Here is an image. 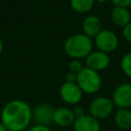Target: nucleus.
Listing matches in <instances>:
<instances>
[{"label": "nucleus", "mask_w": 131, "mask_h": 131, "mask_svg": "<svg viewBox=\"0 0 131 131\" xmlns=\"http://www.w3.org/2000/svg\"><path fill=\"white\" fill-rule=\"evenodd\" d=\"M0 120L8 131H24L33 121V110L25 100L12 99L3 106Z\"/></svg>", "instance_id": "1"}, {"label": "nucleus", "mask_w": 131, "mask_h": 131, "mask_svg": "<svg viewBox=\"0 0 131 131\" xmlns=\"http://www.w3.org/2000/svg\"><path fill=\"white\" fill-rule=\"evenodd\" d=\"M93 40L83 33L70 36L63 43V50L72 59L86 58L93 51Z\"/></svg>", "instance_id": "2"}, {"label": "nucleus", "mask_w": 131, "mask_h": 131, "mask_svg": "<svg viewBox=\"0 0 131 131\" xmlns=\"http://www.w3.org/2000/svg\"><path fill=\"white\" fill-rule=\"evenodd\" d=\"M77 85L85 94H94L98 92L102 85L101 76L98 72L84 67L78 74L76 79Z\"/></svg>", "instance_id": "3"}, {"label": "nucleus", "mask_w": 131, "mask_h": 131, "mask_svg": "<svg viewBox=\"0 0 131 131\" xmlns=\"http://www.w3.org/2000/svg\"><path fill=\"white\" fill-rule=\"evenodd\" d=\"M115 110L112 98L106 96H97L89 104V114L98 121L108 118Z\"/></svg>", "instance_id": "4"}, {"label": "nucleus", "mask_w": 131, "mask_h": 131, "mask_svg": "<svg viewBox=\"0 0 131 131\" xmlns=\"http://www.w3.org/2000/svg\"><path fill=\"white\" fill-rule=\"evenodd\" d=\"M93 44L97 50L108 54L110 52H113L118 48L119 38L114 31L102 29L93 38Z\"/></svg>", "instance_id": "5"}, {"label": "nucleus", "mask_w": 131, "mask_h": 131, "mask_svg": "<svg viewBox=\"0 0 131 131\" xmlns=\"http://www.w3.org/2000/svg\"><path fill=\"white\" fill-rule=\"evenodd\" d=\"M112 100L118 108H131V83L119 84L113 91Z\"/></svg>", "instance_id": "6"}, {"label": "nucleus", "mask_w": 131, "mask_h": 131, "mask_svg": "<svg viewBox=\"0 0 131 131\" xmlns=\"http://www.w3.org/2000/svg\"><path fill=\"white\" fill-rule=\"evenodd\" d=\"M59 96L63 102L71 105L79 104L83 97V92L77 83L63 82L59 88Z\"/></svg>", "instance_id": "7"}, {"label": "nucleus", "mask_w": 131, "mask_h": 131, "mask_svg": "<svg viewBox=\"0 0 131 131\" xmlns=\"http://www.w3.org/2000/svg\"><path fill=\"white\" fill-rule=\"evenodd\" d=\"M111 63V57L107 53L96 50L92 51L85 58V67L94 70L96 72H101L105 70Z\"/></svg>", "instance_id": "8"}, {"label": "nucleus", "mask_w": 131, "mask_h": 131, "mask_svg": "<svg viewBox=\"0 0 131 131\" xmlns=\"http://www.w3.org/2000/svg\"><path fill=\"white\" fill-rule=\"evenodd\" d=\"M54 108L48 103H40L33 110V120L36 125L49 126L53 123Z\"/></svg>", "instance_id": "9"}, {"label": "nucleus", "mask_w": 131, "mask_h": 131, "mask_svg": "<svg viewBox=\"0 0 131 131\" xmlns=\"http://www.w3.org/2000/svg\"><path fill=\"white\" fill-rule=\"evenodd\" d=\"M74 131H100V123L90 114L76 118L73 124Z\"/></svg>", "instance_id": "10"}, {"label": "nucleus", "mask_w": 131, "mask_h": 131, "mask_svg": "<svg viewBox=\"0 0 131 131\" xmlns=\"http://www.w3.org/2000/svg\"><path fill=\"white\" fill-rule=\"evenodd\" d=\"M82 30H83L84 35L93 39L102 30V24H101L100 18L97 15H94V14L87 15L83 19Z\"/></svg>", "instance_id": "11"}, {"label": "nucleus", "mask_w": 131, "mask_h": 131, "mask_svg": "<svg viewBox=\"0 0 131 131\" xmlns=\"http://www.w3.org/2000/svg\"><path fill=\"white\" fill-rule=\"evenodd\" d=\"M76 118L73 114V111L67 106H60L54 108L53 113V123L59 127H69L73 126Z\"/></svg>", "instance_id": "12"}, {"label": "nucleus", "mask_w": 131, "mask_h": 131, "mask_svg": "<svg viewBox=\"0 0 131 131\" xmlns=\"http://www.w3.org/2000/svg\"><path fill=\"white\" fill-rule=\"evenodd\" d=\"M111 20L117 27L124 28L131 21V14L126 7L114 6L111 11Z\"/></svg>", "instance_id": "13"}, {"label": "nucleus", "mask_w": 131, "mask_h": 131, "mask_svg": "<svg viewBox=\"0 0 131 131\" xmlns=\"http://www.w3.org/2000/svg\"><path fill=\"white\" fill-rule=\"evenodd\" d=\"M114 121L119 129L123 131H129L131 129V110L117 108L115 112Z\"/></svg>", "instance_id": "14"}, {"label": "nucleus", "mask_w": 131, "mask_h": 131, "mask_svg": "<svg viewBox=\"0 0 131 131\" xmlns=\"http://www.w3.org/2000/svg\"><path fill=\"white\" fill-rule=\"evenodd\" d=\"M95 0H70L71 8L77 13H88L92 10Z\"/></svg>", "instance_id": "15"}, {"label": "nucleus", "mask_w": 131, "mask_h": 131, "mask_svg": "<svg viewBox=\"0 0 131 131\" xmlns=\"http://www.w3.org/2000/svg\"><path fill=\"white\" fill-rule=\"evenodd\" d=\"M120 67L125 76L131 79V51L125 53L120 61Z\"/></svg>", "instance_id": "16"}, {"label": "nucleus", "mask_w": 131, "mask_h": 131, "mask_svg": "<svg viewBox=\"0 0 131 131\" xmlns=\"http://www.w3.org/2000/svg\"><path fill=\"white\" fill-rule=\"evenodd\" d=\"M84 68L81 59H72L69 63V71L73 72L75 74H78L82 69Z\"/></svg>", "instance_id": "17"}, {"label": "nucleus", "mask_w": 131, "mask_h": 131, "mask_svg": "<svg viewBox=\"0 0 131 131\" xmlns=\"http://www.w3.org/2000/svg\"><path fill=\"white\" fill-rule=\"evenodd\" d=\"M122 34H123V37L126 41H128L129 43H131V21L125 26L123 28V31H122Z\"/></svg>", "instance_id": "18"}, {"label": "nucleus", "mask_w": 131, "mask_h": 131, "mask_svg": "<svg viewBox=\"0 0 131 131\" xmlns=\"http://www.w3.org/2000/svg\"><path fill=\"white\" fill-rule=\"evenodd\" d=\"M72 111H73V114H74L75 118H79V117H81V116H83V115L86 114L84 107L82 105H79V104L74 105V107L72 108Z\"/></svg>", "instance_id": "19"}, {"label": "nucleus", "mask_w": 131, "mask_h": 131, "mask_svg": "<svg viewBox=\"0 0 131 131\" xmlns=\"http://www.w3.org/2000/svg\"><path fill=\"white\" fill-rule=\"evenodd\" d=\"M114 6H120V7H130L131 6V0H111Z\"/></svg>", "instance_id": "20"}, {"label": "nucleus", "mask_w": 131, "mask_h": 131, "mask_svg": "<svg viewBox=\"0 0 131 131\" xmlns=\"http://www.w3.org/2000/svg\"><path fill=\"white\" fill-rule=\"evenodd\" d=\"M28 131H53L49 126H42V125H34Z\"/></svg>", "instance_id": "21"}, {"label": "nucleus", "mask_w": 131, "mask_h": 131, "mask_svg": "<svg viewBox=\"0 0 131 131\" xmlns=\"http://www.w3.org/2000/svg\"><path fill=\"white\" fill-rule=\"evenodd\" d=\"M77 79V74L73 73V72H68L64 76V82H69V83H75Z\"/></svg>", "instance_id": "22"}, {"label": "nucleus", "mask_w": 131, "mask_h": 131, "mask_svg": "<svg viewBox=\"0 0 131 131\" xmlns=\"http://www.w3.org/2000/svg\"><path fill=\"white\" fill-rule=\"evenodd\" d=\"M0 131H8V130H7V128H6V127H5L1 122H0Z\"/></svg>", "instance_id": "23"}, {"label": "nucleus", "mask_w": 131, "mask_h": 131, "mask_svg": "<svg viewBox=\"0 0 131 131\" xmlns=\"http://www.w3.org/2000/svg\"><path fill=\"white\" fill-rule=\"evenodd\" d=\"M3 41H2V39L0 38V54L2 53V51H3Z\"/></svg>", "instance_id": "24"}, {"label": "nucleus", "mask_w": 131, "mask_h": 131, "mask_svg": "<svg viewBox=\"0 0 131 131\" xmlns=\"http://www.w3.org/2000/svg\"><path fill=\"white\" fill-rule=\"evenodd\" d=\"M108 0H95V2H98L100 4H103V3H106Z\"/></svg>", "instance_id": "25"}]
</instances>
